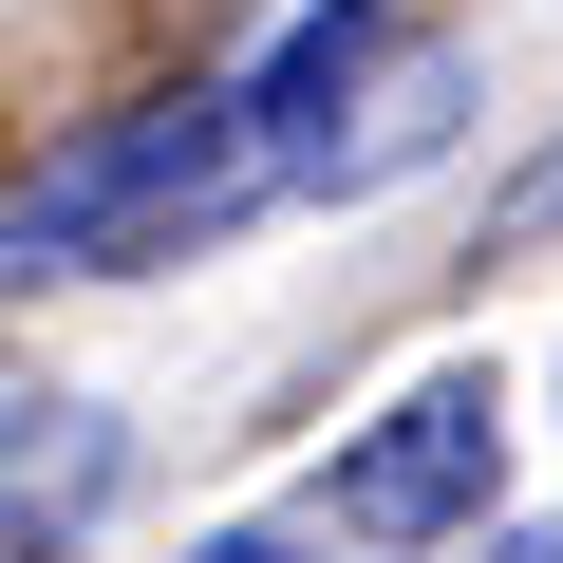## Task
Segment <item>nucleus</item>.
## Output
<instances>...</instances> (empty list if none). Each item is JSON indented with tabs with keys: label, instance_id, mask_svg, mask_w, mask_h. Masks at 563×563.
I'll list each match as a JSON object with an SVG mask.
<instances>
[{
	"label": "nucleus",
	"instance_id": "f257e3e1",
	"mask_svg": "<svg viewBox=\"0 0 563 563\" xmlns=\"http://www.w3.org/2000/svg\"><path fill=\"white\" fill-rule=\"evenodd\" d=\"M244 188H263V132H244V95H151V113H95L76 151H38L20 188H0V282L169 263V244H207Z\"/></svg>",
	"mask_w": 563,
	"mask_h": 563
},
{
	"label": "nucleus",
	"instance_id": "f03ea898",
	"mask_svg": "<svg viewBox=\"0 0 563 563\" xmlns=\"http://www.w3.org/2000/svg\"><path fill=\"white\" fill-rule=\"evenodd\" d=\"M488 470H507V395H488V376H432V395H395V413L320 470V507H339L357 544H432V526L488 507Z\"/></svg>",
	"mask_w": 563,
	"mask_h": 563
},
{
	"label": "nucleus",
	"instance_id": "7ed1b4c3",
	"mask_svg": "<svg viewBox=\"0 0 563 563\" xmlns=\"http://www.w3.org/2000/svg\"><path fill=\"white\" fill-rule=\"evenodd\" d=\"M376 0H301V20H282V57L244 76V132H263V169H339V95L376 76Z\"/></svg>",
	"mask_w": 563,
	"mask_h": 563
},
{
	"label": "nucleus",
	"instance_id": "20e7f679",
	"mask_svg": "<svg viewBox=\"0 0 563 563\" xmlns=\"http://www.w3.org/2000/svg\"><path fill=\"white\" fill-rule=\"evenodd\" d=\"M113 507V413H76V395H38V413H0V563H38V544H76Z\"/></svg>",
	"mask_w": 563,
	"mask_h": 563
},
{
	"label": "nucleus",
	"instance_id": "39448f33",
	"mask_svg": "<svg viewBox=\"0 0 563 563\" xmlns=\"http://www.w3.org/2000/svg\"><path fill=\"white\" fill-rule=\"evenodd\" d=\"M188 563H301V544H263V526H225V544H188Z\"/></svg>",
	"mask_w": 563,
	"mask_h": 563
},
{
	"label": "nucleus",
	"instance_id": "423d86ee",
	"mask_svg": "<svg viewBox=\"0 0 563 563\" xmlns=\"http://www.w3.org/2000/svg\"><path fill=\"white\" fill-rule=\"evenodd\" d=\"M488 563H563V544H488Z\"/></svg>",
	"mask_w": 563,
	"mask_h": 563
},
{
	"label": "nucleus",
	"instance_id": "0eeeda50",
	"mask_svg": "<svg viewBox=\"0 0 563 563\" xmlns=\"http://www.w3.org/2000/svg\"><path fill=\"white\" fill-rule=\"evenodd\" d=\"M526 207H544V225H563V169H544V188H526Z\"/></svg>",
	"mask_w": 563,
	"mask_h": 563
}]
</instances>
